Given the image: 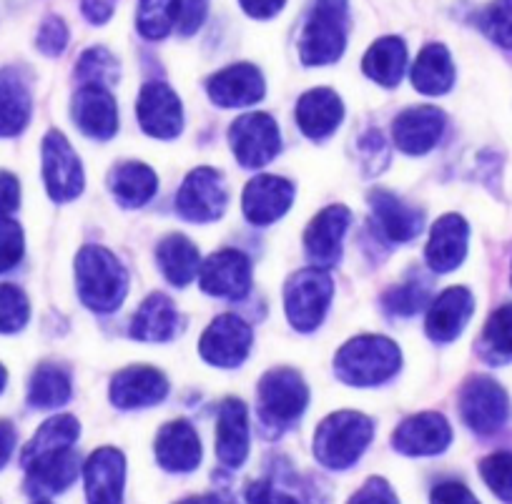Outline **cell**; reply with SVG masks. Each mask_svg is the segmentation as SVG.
<instances>
[{"label": "cell", "instance_id": "1", "mask_svg": "<svg viewBox=\"0 0 512 504\" xmlns=\"http://www.w3.org/2000/svg\"><path fill=\"white\" fill-rule=\"evenodd\" d=\"M76 284L83 304L93 311H116L128 291V274L121 261L103 246H83L76 256Z\"/></svg>", "mask_w": 512, "mask_h": 504}, {"label": "cell", "instance_id": "2", "mask_svg": "<svg viewBox=\"0 0 512 504\" xmlns=\"http://www.w3.org/2000/svg\"><path fill=\"white\" fill-rule=\"evenodd\" d=\"M400 347L387 336H357L344 344L334 359V374L352 387H374L397 374Z\"/></svg>", "mask_w": 512, "mask_h": 504}, {"label": "cell", "instance_id": "3", "mask_svg": "<svg viewBox=\"0 0 512 504\" xmlns=\"http://www.w3.org/2000/svg\"><path fill=\"white\" fill-rule=\"evenodd\" d=\"M347 46V0H312L299 36L304 66H327Z\"/></svg>", "mask_w": 512, "mask_h": 504}, {"label": "cell", "instance_id": "4", "mask_svg": "<svg viewBox=\"0 0 512 504\" xmlns=\"http://www.w3.org/2000/svg\"><path fill=\"white\" fill-rule=\"evenodd\" d=\"M374 434V422L367 414L337 412L324 419L314 434V457L327 469H349Z\"/></svg>", "mask_w": 512, "mask_h": 504}, {"label": "cell", "instance_id": "5", "mask_svg": "<svg viewBox=\"0 0 512 504\" xmlns=\"http://www.w3.org/2000/svg\"><path fill=\"white\" fill-rule=\"evenodd\" d=\"M256 397H259L262 422L282 432L304 414L309 402V389L302 374L289 367H279L264 374L259 389H256Z\"/></svg>", "mask_w": 512, "mask_h": 504}, {"label": "cell", "instance_id": "6", "mask_svg": "<svg viewBox=\"0 0 512 504\" xmlns=\"http://www.w3.org/2000/svg\"><path fill=\"white\" fill-rule=\"evenodd\" d=\"M334 294V281L319 266L297 271L284 286V309L289 321L299 331H314L324 321L329 301Z\"/></svg>", "mask_w": 512, "mask_h": 504}, {"label": "cell", "instance_id": "7", "mask_svg": "<svg viewBox=\"0 0 512 504\" xmlns=\"http://www.w3.org/2000/svg\"><path fill=\"white\" fill-rule=\"evenodd\" d=\"M507 414H510V402H507L505 389L495 379L472 377L470 382H465L460 392V417L472 432L490 437L497 429H502Z\"/></svg>", "mask_w": 512, "mask_h": 504}, {"label": "cell", "instance_id": "8", "mask_svg": "<svg viewBox=\"0 0 512 504\" xmlns=\"http://www.w3.org/2000/svg\"><path fill=\"white\" fill-rule=\"evenodd\" d=\"M231 151L246 168L267 166L282 148L279 126L269 113H246L229 128Z\"/></svg>", "mask_w": 512, "mask_h": 504}, {"label": "cell", "instance_id": "9", "mask_svg": "<svg viewBox=\"0 0 512 504\" xmlns=\"http://www.w3.org/2000/svg\"><path fill=\"white\" fill-rule=\"evenodd\" d=\"M226 201H229V194H226L224 176L214 168L201 166L191 171L184 184H181L179 194H176V211L186 221L209 224V221L221 219Z\"/></svg>", "mask_w": 512, "mask_h": 504}, {"label": "cell", "instance_id": "10", "mask_svg": "<svg viewBox=\"0 0 512 504\" xmlns=\"http://www.w3.org/2000/svg\"><path fill=\"white\" fill-rule=\"evenodd\" d=\"M43 179H46L48 196L58 204L73 201L83 191L86 179H83L81 158L61 131H51L43 138Z\"/></svg>", "mask_w": 512, "mask_h": 504}, {"label": "cell", "instance_id": "11", "mask_svg": "<svg viewBox=\"0 0 512 504\" xmlns=\"http://www.w3.org/2000/svg\"><path fill=\"white\" fill-rule=\"evenodd\" d=\"M251 326L236 314L216 316L204 331L199 344V354L214 367H239L251 352Z\"/></svg>", "mask_w": 512, "mask_h": 504}, {"label": "cell", "instance_id": "12", "mask_svg": "<svg viewBox=\"0 0 512 504\" xmlns=\"http://www.w3.org/2000/svg\"><path fill=\"white\" fill-rule=\"evenodd\" d=\"M136 116H139L141 128L151 138H161V141H171L184 128L179 96L161 81H151L141 88L139 101H136Z\"/></svg>", "mask_w": 512, "mask_h": 504}, {"label": "cell", "instance_id": "13", "mask_svg": "<svg viewBox=\"0 0 512 504\" xmlns=\"http://www.w3.org/2000/svg\"><path fill=\"white\" fill-rule=\"evenodd\" d=\"M199 284L219 299H244L251 289V261L241 251L224 249L199 266Z\"/></svg>", "mask_w": 512, "mask_h": 504}, {"label": "cell", "instance_id": "14", "mask_svg": "<svg viewBox=\"0 0 512 504\" xmlns=\"http://www.w3.org/2000/svg\"><path fill=\"white\" fill-rule=\"evenodd\" d=\"M452 442V429L447 419L437 412H422L405 419L392 434V444L407 457H432L442 454Z\"/></svg>", "mask_w": 512, "mask_h": 504}, {"label": "cell", "instance_id": "15", "mask_svg": "<svg viewBox=\"0 0 512 504\" xmlns=\"http://www.w3.org/2000/svg\"><path fill=\"white\" fill-rule=\"evenodd\" d=\"M169 394V382L164 374L154 367H126L113 377L111 402L118 409H141L161 404Z\"/></svg>", "mask_w": 512, "mask_h": 504}, {"label": "cell", "instance_id": "16", "mask_svg": "<svg viewBox=\"0 0 512 504\" xmlns=\"http://www.w3.org/2000/svg\"><path fill=\"white\" fill-rule=\"evenodd\" d=\"M445 123V113L435 106L407 108L395 118V126H392L395 146L410 156H425L442 138Z\"/></svg>", "mask_w": 512, "mask_h": 504}, {"label": "cell", "instance_id": "17", "mask_svg": "<svg viewBox=\"0 0 512 504\" xmlns=\"http://www.w3.org/2000/svg\"><path fill=\"white\" fill-rule=\"evenodd\" d=\"M294 201V184L282 176H256L246 184L244 216L256 226H269L282 219Z\"/></svg>", "mask_w": 512, "mask_h": 504}, {"label": "cell", "instance_id": "18", "mask_svg": "<svg viewBox=\"0 0 512 504\" xmlns=\"http://www.w3.org/2000/svg\"><path fill=\"white\" fill-rule=\"evenodd\" d=\"M88 504H121L123 479H126V459L118 449L101 447L83 464Z\"/></svg>", "mask_w": 512, "mask_h": 504}, {"label": "cell", "instance_id": "19", "mask_svg": "<svg viewBox=\"0 0 512 504\" xmlns=\"http://www.w3.org/2000/svg\"><path fill=\"white\" fill-rule=\"evenodd\" d=\"M349 221H352V214L342 204L327 206V209L314 216L307 234H304V249H307V256L314 264L334 266L342 259V239Z\"/></svg>", "mask_w": 512, "mask_h": 504}, {"label": "cell", "instance_id": "20", "mask_svg": "<svg viewBox=\"0 0 512 504\" xmlns=\"http://www.w3.org/2000/svg\"><path fill=\"white\" fill-rule=\"evenodd\" d=\"M73 121L96 141H108L118 131V108L111 91L103 86H81L73 98Z\"/></svg>", "mask_w": 512, "mask_h": 504}, {"label": "cell", "instance_id": "21", "mask_svg": "<svg viewBox=\"0 0 512 504\" xmlns=\"http://www.w3.org/2000/svg\"><path fill=\"white\" fill-rule=\"evenodd\" d=\"M472 311H475V299L465 286H452V289L442 291L427 311V336L440 344L455 342L470 321Z\"/></svg>", "mask_w": 512, "mask_h": 504}, {"label": "cell", "instance_id": "22", "mask_svg": "<svg viewBox=\"0 0 512 504\" xmlns=\"http://www.w3.org/2000/svg\"><path fill=\"white\" fill-rule=\"evenodd\" d=\"M28 472L26 489L33 497L41 494H61L76 482L78 477V454L73 447L56 449V452H46L41 457L31 459L23 464Z\"/></svg>", "mask_w": 512, "mask_h": 504}, {"label": "cell", "instance_id": "23", "mask_svg": "<svg viewBox=\"0 0 512 504\" xmlns=\"http://www.w3.org/2000/svg\"><path fill=\"white\" fill-rule=\"evenodd\" d=\"M206 88H209V96L216 106H251V103L264 98V76L251 63H234V66L211 76Z\"/></svg>", "mask_w": 512, "mask_h": 504}, {"label": "cell", "instance_id": "24", "mask_svg": "<svg viewBox=\"0 0 512 504\" xmlns=\"http://www.w3.org/2000/svg\"><path fill=\"white\" fill-rule=\"evenodd\" d=\"M216 457L229 469H239L249 457V417L241 399L221 402L216 422Z\"/></svg>", "mask_w": 512, "mask_h": 504}, {"label": "cell", "instance_id": "25", "mask_svg": "<svg viewBox=\"0 0 512 504\" xmlns=\"http://www.w3.org/2000/svg\"><path fill=\"white\" fill-rule=\"evenodd\" d=\"M369 206H372L374 224L379 226L392 244H410L422 231V211L412 209L405 201L397 199L390 191H372L369 194Z\"/></svg>", "mask_w": 512, "mask_h": 504}, {"label": "cell", "instance_id": "26", "mask_svg": "<svg viewBox=\"0 0 512 504\" xmlns=\"http://www.w3.org/2000/svg\"><path fill=\"white\" fill-rule=\"evenodd\" d=\"M467 236H470V226L462 216L447 214L432 226L430 241H427V264L437 274H447V271L457 269L465 261L467 254Z\"/></svg>", "mask_w": 512, "mask_h": 504}, {"label": "cell", "instance_id": "27", "mask_svg": "<svg viewBox=\"0 0 512 504\" xmlns=\"http://www.w3.org/2000/svg\"><path fill=\"white\" fill-rule=\"evenodd\" d=\"M156 459L169 472H191L201 462V442L196 429L184 419L164 424L154 444Z\"/></svg>", "mask_w": 512, "mask_h": 504}, {"label": "cell", "instance_id": "28", "mask_svg": "<svg viewBox=\"0 0 512 504\" xmlns=\"http://www.w3.org/2000/svg\"><path fill=\"white\" fill-rule=\"evenodd\" d=\"M344 118V106L332 88H314L297 103V123L304 136L322 141L332 136Z\"/></svg>", "mask_w": 512, "mask_h": 504}, {"label": "cell", "instance_id": "29", "mask_svg": "<svg viewBox=\"0 0 512 504\" xmlns=\"http://www.w3.org/2000/svg\"><path fill=\"white\" fill-rule=\"evenodd\" d=\"M176 326H179V311H176L174 301L166 294H151L144 304L139 306V311L134 314L131 321V336L139 339V342H169L171 336L176 334Z\"/></svg>", "mask_w": 512, "mask_h": 504}, {"label": "cell", "instance_id": "30", "mask_svg": "<svg viewBox=\"0 0 512 504\" xmlns=\"http://www.w3.org/2000/svg\"><path fill=\"white\" fill-rule=\"evenodd\" d=\"M108 186H111V194L116 196L118 204L126 206V209H139L154 199L159 179H156L154 168H149L146 163L126 161L113 168L111 176H108Z\"/></svg>", "mask_w": 512, "mask_h": 504}, {"label": "cell", "instance_id": "31", "mask_svg": "<svg viewBox=\"0 0 512 504\" xmlns=\"http://www.w3.org/2000/svg\"><path fill=\"white\" fill-rule=\"evenodd\" d=\"M455 83V66L452 56L442 43H430L422 48L412 68V86L425 96H442Z\"/></svg>", "mask_w": 512, "mask_h": 504}, {"label": "cell", "instance_id": "32", "mask_svg": "<svg viewBox=\"0 0 512 504\" xmlns=\"http://www.w3.org/2000/svg\"><path fill=\"white\" fill-rule=\"evenodd\" d=\"M31 121V93L13 68L0 71V138L18 136Z\"/></svg>", "mask_w": 512, "mask_h": 504}, {"label": "cell", "instance_id": "33", "mask_svg": "<svg viewBox=\"0 0 512 504\" xmlns=\"http://www.w3.org/2000/svg\"><path fill=\"white\" fill-rule=\"evenodd\" d=\"M407 66V48L400 38H379L367 51L362 61V71L379 86H397L402 81V73Z\"/></svg>", "mask_w": 512, "mask_h": 504}, {"label": "cell", "instance_id": "34", "mask_svg": "<svg viewBox=\"0 0 512 504\" xmlns=\"http://www.w3.org/2000/svg\"><path fill=\"white\" fill-rule=\"evenodd\" d=\"M156 261H159L161 271H164V276L174 286L191 284L201 266L199 249L181 234L166 236V239L156 246Z\"/></svg>", "mask_w": 512, "mask_h": 504}, {"label": "cell", "instance_id": "35", "mask_svg": "<svg viewBox=\"0 0 512 504\" xmlns=\"http://www.w3.org/2000/svg\"><path fill=\"white\" fill-rule=\"evenodd\" d=\"M71 377L58 364H41L33 372L31 387H28V402L36 409H56L71 399Z\"/></svg>", "mask_w": 512, "mask_h": 504}, {"label": "cell", "instance_id": "36", "mask_svg": "<svg viewBox=\"0 0 512 504\" xmlns=\"http://www.w3.org/2000/svg\"><path fill=\"white\" fill-rule=\"evenodd\" d=\"M81 434V427H78L76 417H68V414H61V417H53L48 422H43V427L38 429L36 437L26 444L21 454V462H31V459L41 457L46 452H56V449L73 447V442Z\"/></svg>", "mask_w": 512, "mask_h": 504}, {"label": "cell", "instance_id": "37", "mask_svg": "<svg viewBox=\"0 0 512 504\" xmlns=\"http://www.w3.org/2000/svg\"><path fill=\"white\" fill-rule=\"evenodd\" d=\"M181 16V0H139V33L149 41H161L174 31Z\"/></svg>", "mask_w": 512, "mask_h": 504}, {"label": "cell", "instance_id": "38", "mask_svg": "<svg viewBox=\"0 0 512 504\" xmlns=\"http://www.w3.org/2000/svg\"><path fill=\"white\" fill-rule=\"evenodd\" d=\"M482 354L490 364L512 362V304L492 311L482 329Z\"/></svg>", "mask_w": 512, "mask_h": 504}, {"label": "cell", "instance_id": "39", "mask_svg": "<svg viewBox=\"0 0 512 504\" xmlns=\"http://www.w3.org/2000/svg\"><path fill=\"white\" fill-rule=\"evenodd\" d=\"M76 78L81 86H113L118 81V63L103 46H93L78 58Z\"/></svg>", "mask_w": 512, "mask_h": 504}, {"label": "cell", "instance_id": "40", "mask_svg": "<svg viewBox=\"0 0 512 504\" xmlns=\"http://www.w3.org/2000/svg\"><path fill=\"white\" fill-rule=\"evenodd\" d=\"M31 316L26 294L16 284H0V334H16Z\"/></svg>", "mask_w": 512, "mask_h": 504}, {"label": "cell", "instance_id": "41", "mask_svg": "<svg viewBox=\"0 0 512 504\" xmlns=\"http://www.w3.org/2000/svg\"><path fill=\"white\" fill-rule=\"evenodd\" d=\"M480 28L492 43L512 51V0H492L480 13Z\"/></svg>", "mask_w": 512, "mask_h": 504}, {"label": "cell", "instance_id": "42", "mask_svg": "<svg viewBox=\"0 0 512 504\" xmlns=\"http://www.w3.org/2000/svg\"><path fill=\"white\" fill-rule=\"evenodd\" d=\"M480 474L502 502L512 504V452H495L482 459Z\"/></svg>", "mask_w": 512, "mask_h": 504}, {"label": "cell", "instance_id": "43", "mask_svg": "<svg viewBox=\"0 0 512 504\" xmlns=\"http://www.w3.org/2000/svg\"><path fill=\"white\" fill-rule=\"evenodd\" d=\"M427 301V286L422 281H407V284L395 286L384 294V309L395 316H412L422 309Z\"/></svg>", "mask_w": 512, "mask_h": 504}, {"label": "cell", "instance_id": "44", "mask_svg": "<svg viewBox=\"0 0 512 504\" xmlns=\"http://www.w3.org/2000/svg\"><path fill=\"white\" fill-rule=\"evenodd\" d=\"M23 259V229L8 216H0V274Z\"/></svg>", "mask_w": 512, "mask_h": 504}, {"label": "cell", "instance_id": "45", "mask_svg": "<svg viewBox=\"0 0 512 504\" xmlns=\"http://www.w3.org/2000/svg\"><path fill=\"white\" fill-rule=\"evenodd\" d=\"M246 502L249 504H304L302 499L294 497L292 492H287L282 484H274L272 479L251 482L249 489H246Z\"/></svg>", "mask_w": 512, "mask_h": 504}, {"label": "cell", "instance_id": "46", "mask_svg": "<svg viewBox=\"0 0 512 504\" xmlns=\"http://www.w3.org/2000/svg\"><path fill=\"white\" fill-rule=\"evenodd\" d=\"M68 46V28L61 18H46V23L38 31V48L46 56H61Z\"/></svg>", "mask_w": 512, "mask_h": 504}, {"label": "cell", "instance_id": "47", "mask_svg": "<svg viewBox=\"0 0 512 504\" xmlns=\"http://www.w3.org/2000/svg\"><path fill=\"white\" fill-rule=\"evenodd\" d=\"M349 504H400L397 502V494L390 484L384 482L382 477H372L357 489Z\"/></svg>", "mask_w": 512, "mask_h": 504}, {"label": "cell", "instance_id": "48", "mask_svg": "<svg viewBox=\"0 0 512 504\" xmlns=\"http://www.w3.org/2000/svg\"><path fill=\"white\" fill-rule=\"evenodd\" d=\"M206 11H209V0H181V16H179V33L191 36L204 23Z\"/></svg>", "mask_w": 512, "mask_h": 504}, {"label": "cell", "instance_id": "49", "mask_svg": "<svg viewBox=\"0 0 512 504\" xmlns=\"http://www.w3.org/2000/svg\"><path fill=\"white\" fill-rule=\"evenodd\" d=\"M432 504H480L462 482H440L430 494Z\"/></svg>", "mask_w": 512, "mask_h": 504}, {"label": "cell", "instance_id": "50", "mask_svg": "<svg viewBox=\"0 0 512 504\" xmlns=\"http://www.w3.org/2000/svg\"><path fill=\"white\" fill-rule=\"evenodd\" d=\"M21 204V186L18 179L8 171H0V216H8Z\"/></svg>", "mask_w": 512, "mask_h": 504}, {"label": "cell", "instance_id": "51", "mask_svg": "<svg viewBox=\"0 0 512 504\" xmlns=\"http://www.w3.org/2000/svg\"><path fill=\"white\" fill-rule=\"evenodd\" d=\"M116 3L118 0H81V11L88 21L103 26L116 11Z\"/></svg>", "mask_w": 512, "mask_h": 504}, {"label": "cell", "instance_id": "52", "mask_svg": "<svg viewBox=\"0 0 512 504\" xmlns=\"http://www.w3.org/2000/svg\"><path fill=\"white\" fill-rule=\"evenodd\" d=\"M284 3H287V0H241V8H244L251 18L267 21V18H274L282 11Z\"/></svg>", "mask_w": 512, "mask_h": 504}, {"label": "cell", "instance_id": "53", "mask_svg": "<svg viewBox=\"0 0 512 504\" xmlns=\"http://www.w3.org/2000/svg\"><path fill=\"white\" fill-rule=\"evenodd\" d=\"M16 439V427L11 422H6V419H0V469L6 467L8 459H11L13 449H16Z\"/></svg>", "mask_w": 512, "mask_h": 504}, {"label": "cell", "instance_id": "54", "mask_svg": "<svg viewBox=\"0 0 512 504\" xmlns=\"http://www.w3.org/2000/svg\"><path fill=\"white\" fill-rule=\"evenodd\" d=\"M176 504H224L216 494H201V497H186Z\"/></svg>", "mask_w": 512, "mask_h": 504}, {"label": "cell", "instance_id": "55", "mask_svg": "<svg viewBox=\"0 0 512 504\" xmlns=\"http://www.w3.org/2000/svg\"><path fill=\"white\" fill-rule=\"evenodd\" d=\"M6 382H8V372H6V367L0 364V392L6 389Z\"/></svg>", "mask_w": 512, "mask_h": 504}, {"label": "cell", "instance_id": "56", "mask_svg": "<svg viewBox=\"0 0 512 504\" xmlns=\"http://www.w3.org/2000/svg\"><path fill=\"white\" fill-rule=\"evenodd\" d=\"M36 504H51V502H43V499H41V502H36Z\"/></svg>", "mask_w": 512, "mask_h": 504}, {"label": "cell", "instance_id": "57", "mask_svg": "<svg viewBox=\"0 0 512 504\" xmlns=\"http://www.w3.org/2000/svg\"><path fill=\"white\" fill-rule=\"evenodd\" d=\"M510 279H512V274H510Z\"/></svg>", "mask_w": 512, "mask_h": 504}]
</instances>
